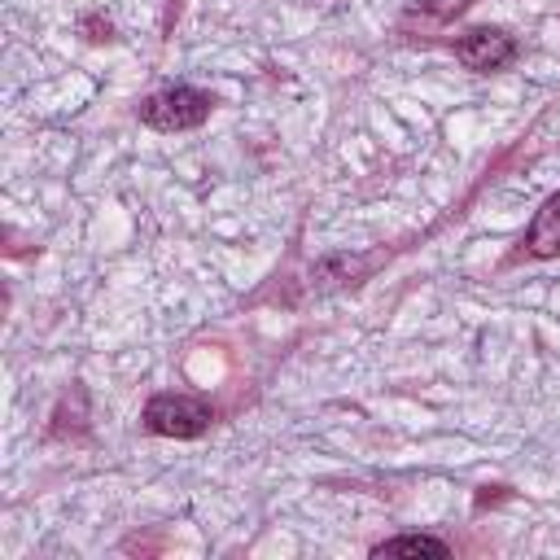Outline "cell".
<instances>
[{
	"mask_svg": "<svg viewBox=\"0 0 560 560\" xmlns=\"http://www.w3.org/2000/svg\"><path fill=\"white\" fill-rule=\"evenodd\" d=\"M210 105H214V101H210L206 92L175 83V88H162V92L144 96V105H140V122L153 127V131H188V127L206 122Z\"/></svg>",
	"mask_w": 560,
	"mask_h": 560,
	"instance_id": "cell-1",
	"label": "cell"
},
{
	"mask_svg": "<svg viewBox=\"0 0 560 560\" xmlns=\"http://www.w3.org/2000/svg\"><path fill=\"white\" fill-rule=\"evenodd\" d=\"M455 57L477 74H494V70H508L516 61V39L499 26H477V31L459 35Z\"/></svg>",
	"mask_w": 560,
	"mask_h": 560,
	"instance_id": "cell-3",
	"label": "cell"
},
{
	"mask_svg": "<svg viewBox=\"0 0 560 560\" xmlns=\"http://www.w3.org/2000/svg\"><path fill=\"white\" fill-rule=\"evenodd\" d=\"M525 249L534 258H556L560 254V192H551L538 206V214H534V223L525 232Z\"/></svg>",
	"mask_w": 560,
	"mask_h": 560,
	"instance_id": "cell-4",
	"label": "cell"
},
{
	"mask_svg": "<svg viewBox=\"0 0 560 560\" xmlns=\"http://www.w3.org/2000/svg\"><path fill=\"white\" fill-rule=\"evenodd\" d=\"M372 556H451V547L433 534H402V538H385L372 547Z\"/></svg>",
	"mask_w": 560,
	"mask_h": 560,
	"instance_id": "cell-5",
	"label": "cell"
},
{
	"mask_svg": "<svg viewBox=\"0 0 560 560\" xmlns=\"http://www.w3.org/2000/svg\"><path fill=\"white\" fill-rule=\"evenodd\" d=\"M144 429L158 438H197L210 429V407L188 394H153L144 402Z\"/></svg>",
	"mask_w": 560,
	"mask_h": 560,
	"instance_id": "cell-2",
	"label": "cell"
}]
</instances>
